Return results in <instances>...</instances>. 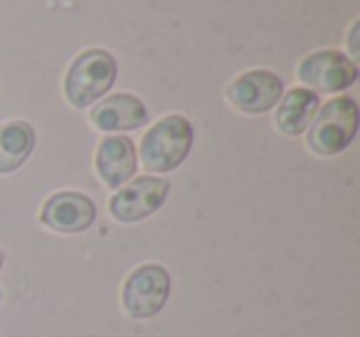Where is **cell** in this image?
I'll use <instances>...</instances> for the list:
<instances>
[{"label": "cell", "mask_w": 360, "mask_h": 337, "mask_svg": "<svg viewBox=\"0 0 360 337\" xmlns=\"http://www.w3.org/2000/svg\"><path fill=\"white\" fill-rule=\"evenodd\" d=\"M358 22H355V25H353V35H350V52H353V55L355 57H358V45H355V35H358Z\"/></svg>", "instance_id": "cell-13"}, {"label": "cell", "mask_w": 360, "mask_h": 337, "mask_svg": "<svg viewBox=\"0 0 360 337\" xmlns=\"http://www.w3.org/2000/svg\"><path fill=\"white\" fill-rule=\"evenodd\" d=\"M96 170L109 187H121L136 173V150L134 143L124 136L104 138L96 150Z\"/></svg>", "instance_id": "cell-9"}, {"label": "cell", "mask_w": 360, "mask_h": 337, "mask_svg": "<svg viewBox=\"0 0 360 337\" xmlns=\"http://www.w3.org/2000/svg\"><path fill=\"white\" fill-rule=\"evenodd\" d=\"M116 60L106 50H86L72 62L65 79V94L72 106L86 109L114 86Z\"/></svg>", "instance_id": "cell-2"}, {"label": "cell", "mask_w": 360, "mask_h": 337, "mask_svg": "<svg viewBox=\"0 0 360 337\" xmlns=\"http://www.w3.org/2000/svg\"><path fill=\"white\" fill-rule=\"evenodd\" d=\"M299 79L319 91H343L358 79V67L343 52L321 50L299 65Z\"/></svg>", "instance_id": "cell-5"}, {"label": "cell", "mask_w": 360, "mask_h": 337, "mask_svg": "<svg viewBox=\"0 0 360 337\" xmlns=\"http://www.w3.org/2000/svg\"><path fill=\"white\" fill-rule=\"evenodd\" d=\"M35 148V131L25 121L0 126V173H15Z\"/></svg>", "instance_id": "cell-12"}, {"label": "cell", "mask_w": 360, "mask_h": 337, "mask_svg": "<svg viewBox=\"0 0 360 337\" xmlns=\"http://www.w3.org/2000/svg\"><path fill=\"white\" fill-rule=\"evenodd\" d=\"M170 185L160 178H139L116 192L109 202V209L119 222H141L150 217L155 209L163 207Z\"/></svg>", "instance_id": "cell-6"}, {"label": "cell", "mask_w": 360, "mask_h": 337, "mask_svg": "<svg viewBox=\"0 0 360 337\" xmlns=\"http://www.w3.org/2000/svg\"><path fill=\"white\" fill-rule=\"evenodd\" d=\"M170 296V273L158 263L136 268L124 283V308L136 320H148L158 315Z\"/></svg>", "instance_id": "cell-4"}, {"label": "cell", "mask_w": 360, "mask_h": 337, "mask_svg": "<svg viewBox=\"0 0 360 337\" xmlns=\"http://www.w3.org/2000/svg\"><path fill=\"white\" fill-rule=\"evenodd\" d=\"M146 119L148 111L143 101L131 94H114L91 111V121L99 131H134L143 126Z\"/></svg>", "instance_id": "cell-10"}, {"label": "cell", "mask_w": 360, "mask_h": 337, "mask_svg": "<svg viewBox=\"0 0 360 337\" xmlns=\"http://www.w3.org/2000/svg\"><path fill=\"white\" fill-rule=\"evenodd\" d=\"M3 261H6V253H3V249H0V271H3Z\"/></svg>", "instance_id": "cell-14"}, {"label": "cell", "mask_w": 360, "mask_h": 337, "mask_svg": "<svg viewBox=\"0 0 360 337\" xmlns=\"http://www.w3.org/2000/svg\"><path fill=\"white\" fill-rule=\"evenodd\" d=\"M96 219V207L82 192H57L45 202L40 222L62 234H79Z\"/></svg>", "instance_id": "cell-8"}, {"label": "cell", "mask_w": 360, "mask_h": 337, "mask_svg": "<svg viewBox=\"0 0 360 337\" xmlns=\"http://www.w3.org/2000/svg\"><path fill=\"white\" fill-rule=\"evenodd\" d=\"M193 145V126L183 116H165L141 140V160L146 170L170 173L188 158Z\"/></svg>", "instance_id": "cell-1"}, {"label": "cell", "mask_w": 360, "mask_h": 337, "mask_svg": "<svg viewBox=\"0 0 360 337\" xmlns=\"http://www.w3.org/2000/svg\"><path fill=\"white\" fill-rule=\"evenodd\" d=\"M358 131V104L348 96L333 99L319 111L309 128V148L319 155H335L348 148Z\"/></svg>", "instance_id": "cell-3"}, {"label": "cell", "mask_w": 360, "mask_h": 337, "mask_svg": "<svg viewBox=\"0 0 360 337\" xmlns=\"http://www.w3.org/2000/svg\"><path fill=\"white\" fill-rule=\"evenodd\" d=\"M284 81L264 70H252L237 77L227 89V99L237 111L245 114H264L281 99Z\"/></svg>", "instance_id": "cell-7"}, {"label": "cell", "mask_w": 360, "mask_h": 337, "mask_svg": "<svg viewBox=\"0 0 360 337\" xmlns=\"http://www.w3.org/2000/svg\"><path fill=\"white\" fill-rule=\"evenodd\" d=\"M319 111V94L311 89H291L276 109V128L284 136H301Z\"/></svg>", "instance_id": "cell-11"}]
</instances>
